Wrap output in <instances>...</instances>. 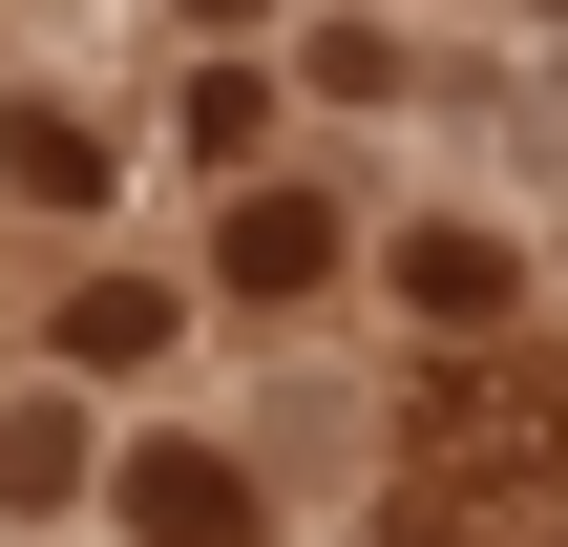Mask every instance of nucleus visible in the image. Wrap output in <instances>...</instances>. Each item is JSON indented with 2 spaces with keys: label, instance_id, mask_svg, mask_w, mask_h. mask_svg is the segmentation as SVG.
I'll return each instance as SVG.
<instances>
[{
  "label": "nucleus",
  "instance_id": "f257e3e1",
  "mask_svg": "<svg viewBox=\"0 0 568 547\" xmlns=\"http://www.w3.org/2000/svg\"><path fill=\"white\" fill-rule=\"evenodd\" d=\"M126 527H148V547H253V485L190 464V443H148V464H126Z\"/></svg>",
  "mask_w": 568,
  "mask_h": 547
},
{
  "label": "nucleus",
  "instance_id": "7ed1b4c3",
  "mask_svg": "<svg viewBox=\"0 0 568 547\" xmlns=\"http://www.w3.org/2000/svg\"><path fill=\"white\" fill-rule=\"evenodd\" d=\"M400 295H422V316H506V253H485V232H422Z\"/></svg>",
  "mask_w": 568,
  "mask_h": 547
},
{
  "label": "nucleus",
  "instance_id": "39448f33",
  "mask_svg": "<svg viewBox=\"0 0 568 547\" xmlns=\"http://www.w3.org/2000/svg\"><path fill=\"white\" fill-rule=\"evenodd\" d=\"M211 21H232V0H211Z\"/></svg>",
  "mask_w": 568,
  "mask_h": 547
},
{
  "label": "nucleus",
  "instance_id": "20e7f679",
  "mask_svg": "<svg viewBox=\"0 0 568 547\" xmlns=\"http://www.w3.org/2000/svg\"><path fill=\"white\" fill-rule=\"evenodd\" d=\"M0 169H21V190H42V211H84V190H105V148H84V126H42V105H21V126H0Z\"/></svg>",
  "mask_w": 568,
  "mask_h": 547
},
{
  "label": "nucleus",
  "instance_id": "f03ea898",
  "mask_svg": "<svg viewBox=\"0 0 568 547\" xmlns=\"http://www.w3.org/2000/svg\"><path fill=\"white\" fill-rule=\"evenodd\" d=\"M316 253H337L316 190H253V211H232V295H316Z\"/></svg>",
  "mask_w": 568,
  "mask_h": 547
}]
</instances>
